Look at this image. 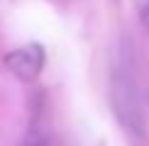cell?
I'll use <instances>...</instances> for the list:
<instances>
[{
  "instance_id": "1",
  "label": "cell",
  "mask_w": 149,
  "mask_h": 146,
  "mask_svg": "<svg viewBox=\"0 0 149 146\" xmlns=\"http://www.w3.org/2000/svg\"><path fill=\"white\" fill-rule=\"evenodd\" d=\"M110 100H113V112L120 119L125 134L137 141L144 134V119H142L139 95L134 76L130 73V66H117L113 71V83H110Z\"/></svg>"
},
{
  "instance_id": "2",
  "label": "cell",
  "mask_w": 149,
  "mask_h": 146,
  "mask_svg": "<svg viewBox=\"0 0 149 146\" xmlns=\"http://www.w3.org/2000/svg\"><path fill=\"white\" fill-rule=\"evenodd\" d=\"M5 68L20 81H34L44 68V46L42 44H24L17 46L5 56Z\"/></svg>"
},
{
  "instance_id": "3",
  "label": "cell",
  "mask_w": 149,
  "mask_h": 146,
  "mask_svg": "<svg viewBox=\"0 0 149 146\" xmlns=\"http://www.w3.org/2000/svg\"><path fill=\"white\" fill-rule=\"evenodd\" d=\"M22 146H54V144H52V136H49V132L44 129V124H42V122H32L29 132L24 134Z\"/></svg>"
},
{
  "instance_id": "4",
  "label": "cell",
  "mask_w": 149,
  "mask_h": 146,
  "mask_svg": "<svg viewBox=\"0 0 149 146\" xmlns=\"http://www.w3.org/2000/svg\"><path fill=\"white\" fill-rule=\"evenodd\" d=\"M139 20L149 29V0H139Z\"/></svg>"
}]
</instances>
